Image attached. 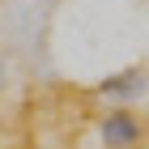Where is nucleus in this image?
<instances>
[{"mask_svg": "<svg viewBox=\"0 0 149 149\" xmlns=\"http://www.w3.org/2000/svg\"><path fill=\"white\" fill-rule=\"evenodd\" d=\"M98 141H102V149H136L145 141V119L128 107H115L98 119Z\"/></svg>", "mask_w": 149, "mask_h": 149, "instance_id": "f257e3e1", "label": "nucleus"}, {"mask_svg": "<svg viewBox=\"0 0 149 149\" xmlns=\"http://www.w3.org/2000/svg\"><path fill=\"white\" fill-rule=\"evenodd\" d=\"M98 94L102 98H136V94H145V72L141 68H128V72H115V77H107L102 85H98Z\"/></svg>", "mask_w": 149, "mask_h": 149, "instance_id": "f03ea898", "label": "nucleus"}, {"mask_svg": "<svg viewBox=\"0 0 149 149\" xmlns=\"http://www.w3.org/2000/svg\"><path fill=\"white\" fill-rule=\"evenodd\" d=\"M4 81H9V68H4V60H0V90H4Z\"/></svg>", "mask_w": 149, "mask_h": 149, "instance_id": "7ed1b4c3", "label": "nucleus"}]
</instances>
